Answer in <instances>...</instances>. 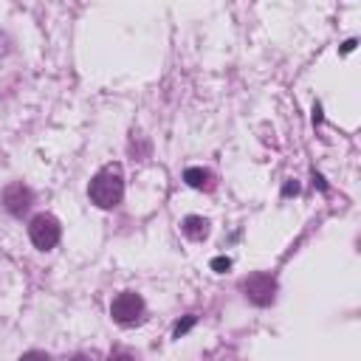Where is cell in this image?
<instances>
[{"mask_svg":"<svg viewBox=\"0 0 361 361\" xmlns=\"http://www.w3.org/2000/svg\"><path fill=\"white\" fill-rule=\"evenodd\" d=\"M90 200L102 209H113L124 195V175L118 164H104L90 180Z\"/></svg>","mask_w":361,"mask_h":361,"instance_id":"1","label":"cell"},{"mask_svg":"<svg viewBox=\"0 0 361 361\" xmlns=\"http://www.w3.org/2000/svg\"><path fill=\"white\" fill-rule=\"evenodd\" d=\"M110 316H113L121 327H130V324L141 322V316H144V299H141L135 290H124V293H118V296L113 299Z\"/></svg>","mask_w":361,"mask_h":361,"instance_id":"2","label":"cell"},{"mask_svg":"<svg viewBox=\"0 0 361 361\" xmlns=\"http://www.w3.org/2000/svg\"><path fill=\"white\" fill-rule=\"evenodd\" d=\"M59 234H62V228H59V220H56L54 214H37V217L31 220V226H28L31 243H34L37 248H42V251L54 248V245L59 243Z\"/></svg>","mask_w":361,"mask_h":361,"instance_id":"3","label":"cell"},{"mask_svg":"<svg viewBox=\"0 0 361 361\" xmlns=\"http://www.w3.org/2000/svg\"><path fill=\"white\" fill-rule=\"evenodd\" d=\"M243 290L245 296L254 302V305H271L274 296H276V279L271 274H251L245 282H243Z\"/></svg>","mask_w":361,"mask_h":361,"instance_id":"4","label":"cell"},{"mask_svg":"<svg viewBox=\"0 0 361 361\" xmlns=\"http://www.w3.org/2000/svg\"><path fill=\"white\" fill-rule=\"evenodd\" d=\"M31 203H34V192H31L25 183H8V186L3 189V206H6L11 214L28 212Z\"/></svg>","mask_w":361,"mask_h":361,"instance_id":"5","label":"cell"},{"mask_svg":"<svg viewBox=\"0 0 361 361\" xmlns=\"http://www.w3.org/2000/svg\"><path fill=\"white\" fill-rule=\"evenodd\" d=\"M180 231H183L189 240H203V237L209 234V223H206L203 217H197V214H189V217H183Z\"/></svg>","mask_w":361,"mask_h":361,"instance_id":"6","label":"cell"},{"mask_svg":"<svg viewBox=\"0 0 361 361\" xmlns=\"http://www.w3.org/2000/svg\"><path fill=\"white\" fill-rule=\"evenodd\" d=\"M183 180H186L189 186H195V189H212V172H206V169H200V166H189V169L183 172Z\"/></svg>","mask_w":361,"mask_h":361,"instance_id":"7","label":"cell"},{"mask_svg":"<svg viewBox=\"0 0 361 361\" xmlns=\"http://www.w3.org/2000/svg\"><path fill=\"white\" fill-rule=\"evenodd\" d=\"M192 324H195V316H186L183 322H178V324H175V338H180V336H183V333H186Z\"/></svg>","mask_w":361,"mask_h":361,"instance_id":"8","label":"cell"},{"mask_svg":"<svg viewBox=\"0 0 361 361\" xmlns=\"http://www.w3.org/2000/svg\"><path fill=\"white\" fill-rule=\"evenodd\" d=\"M212 268H214V271H228V268H231V259H228V257H214V259H212Z\"/></svg>","mask_w":361,"mask_h":361,"instance_id":"9","label":"cell"},{"mask_svg":"<svg viewBox=\"0 0 361 361\" xmlns=\"http://www.w3.org/2000/svg\"><path fill=\"white\" fill-rule=\"evenodd\" d=\"M20 361H51L45 353H39V350H31V353H25V355H20Z\"/></svg>","mask_w":361,"mask_h":361,"instance_id":"10","label":"cell"},{"mask_svg":"<svg viewBox=\"0 0 361 361\" xmlns=\"http://www.w3.org/2000/svg\"><path fill=\"white\" fill-rule=\"evenodd\" d=\"M107 361H135V358H133L130 353H113V355H110Z\"/></svg>","mask_w":361,"mask_h":361,"instance_id":"11","label":"cell"},{"mask_svg":"<svg viewBox=\"0 0 361 361\" xmlns=\"http://www.w3.org/2000/svg\"><path fill=\"white\" fill-rule=\"evenodd\" d=\"M73 361H93V358H87V355H76Z\"/></svg>","mask_w":361,"mask_h":361,"instance_id":"12","label":"cell"}]
</instances>
